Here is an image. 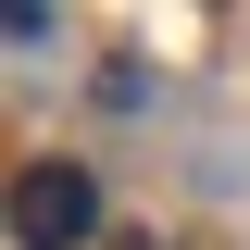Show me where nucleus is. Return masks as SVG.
<instances>
[{
    "label": "nucleus",
    "instance_id": "obj_1",
    "mask_svg": "<svg viewBox=\"0 0 250 250\" xmlns=\"http://www.w3.org/2000/svg\"><path fill=\"white\" fill-rule=\"evenodd\" d=\"M88 225H100V175H88V163H13V250H75V238H88Z\"/></svg>",
    "mask_w": 250,
    "mask_h": 250
}]
</instances>
